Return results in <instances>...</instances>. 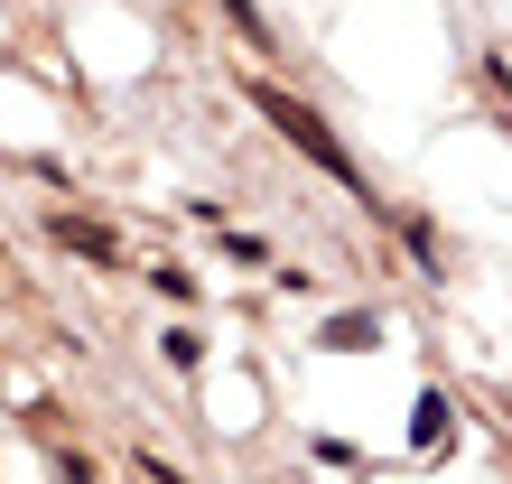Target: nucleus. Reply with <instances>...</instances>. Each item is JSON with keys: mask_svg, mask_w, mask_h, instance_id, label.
<instances>
[{"mask_svg": "<svg viewBox=\"0 0 512 484\" xmlns=\"http://www.w3.org/2000/svg\"><path fill=\"white\" fill-rule=\"evenodd\" d=\"M56 475H66V484H94V466H84V457H56Z\"/></svg>", "mask_w": 512, "mask_h": 484, "instance_id": "obj_6", "label": "nucleus"}, {"mask_svg": "<svg viewBox=\"0 0 512 484\" xmlns=\"http://www.w3.org/2000/svg\"><path fill=\"white\" fill-rule=\"evenodd\" d=\"M159 354H168V363H177V373H196V363H205V345H196V336H187V326H168V336H159Z\"/></svg>", "mask_w": 512, "mask_h": 484, "instance_id": "obj_4", "label": "nucleus"}, {"mask_svg": "<svg viewBox=\"0 0 512 484\" xmlns=\"http://www.w3.org/2000/svg\"><path fill=\"white\" fill-rule=\"evenodd\" d=\"M140 466H149V484H187V475H177L168 457H140Z\"/></svg>", "mask_w": 512, "mask_h": 484, "instance_id": "obj_7", "label": "nucleus"}, {"mask_svg": "<svg viewBox=\"0 0 512 484\" xmlns=\"http://www.w3.org/2000/svg\"><path fill=\"white\" fill-rule=\"evenodd\" d=\"M224 10H233V28H243V38H252V56L270 47V28H261V10H252V0H224Z\"/></svg>", "mask_w": 512, "mask_h": 484, "instance_id": "obj_5", "label": "nucleus"}, {"mask_svg": "<svg viewBox=\"0 0 512 484\" xmlns=\"http://www.w3.org/2000/svg\"><path fill=\"white\" fill-rule=\"evenodd\" d=\"M447 419H457V410H447V391H419V429H410L419 457H438V447H447Z\"/></svg>", "mask_w": 512, "mask_h": 484, "instance_id": "obj_2", "label": "nucleus"}, {"mask_svg": "<svg viewBox=\"0 0 512 484\" xmlns=\"http://www.w3.org/2000/svg\"><path fill=\"white\" fill-rule=\"evenodd\" d=\"M243 94H252V112L270 121V131H289V149H298L308 168H326V177H336L345 196H364V168L345 159V140L326 131V121H317L308 103H298V94H280V84H252V75H243Z\"/></svg>", "mask_w": 512, "mask_h": 484, "instance_id": "obj_1", "label": "nucleus"}, {"mask_svg": "<svg viewBox=\"0 0 512 484\" xmlns=\"http://www.w3.org/2000/svg\"><path fill=\"white\" fill-rule=\"evenodd\" d=\"M56 242H66V252H84V261H112V252H122V242H112L103 224H84V215H56Z\"/></svg>", "mask_w": 512, "mask_h": 484, "instance_id": "obj_3", "label": "nucleus"}]
</instances>
